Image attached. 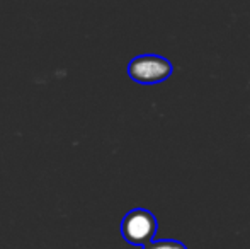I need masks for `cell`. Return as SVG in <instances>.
I'll return each mask as SVG.
<instances>
[{
	"mask_svg": "<svg viewBox=\"0 0 250 249\" xmlns=\"http://www.w3.org/2000/svg\"><path fill=\"white\" fill-rule=\"evenodd\" d=\"M174 72L172 62L160 55H140L128 63V75L136 84L153 86L162 84Z\"/></svg>",
	"mask_w": 250,
	"mask_h": 249,
	"instance_id": "6da1fadb",
	"label": "cell"
},
{
	"mask_svg": "<svg viewBox=\"0 0 250 249\" xmlns=\"http://www.w3.org/2000/svg\"><path fill=\"white\" fill-rule=\"evenodd\" d=\"M157 219L150 210L133 208L121 220V236L133 246H146L155 239Z\"/></svg>",
	"mask_w": 250,
	"mask_h": 249,
	"instance_id": "7a4b0ae2",
	"label": "cell"
},
{
	"mask_svg": "<svg viewBox=\"0 0 250 249\" xmlns=\"http://www.w3.org/2000/svg\"><path fill=\"white\" fill-rule=\"evenodd\" d=\"M142 249H188V246L182 244L181 241H174V239H158V241L153 239Z\"/></svg>",
	"mask_w": 250,
	"mask_h": 249,
	"instance_id": "3957f363",
	"label": "cell"
}]
</instances>
